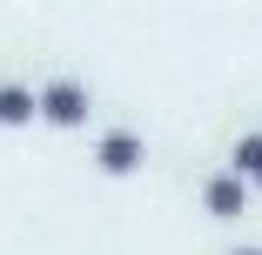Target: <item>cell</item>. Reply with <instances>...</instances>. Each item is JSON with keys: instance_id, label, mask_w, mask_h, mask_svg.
<instances>
[{"instance_id": "6da1fadb", "label": "cell", "mask_w": 262, "mask_h": 255, "mask_svg": "<svg viewBox=\"0 0 262 255\" xmlns=\"http://www.w3.org/2000/svg\"><path fill=\"white\" fill-rule=\"evenodd\" d=\"M88 108H94V94L81 81H68V74L34 87V121H47V128H88Z\"/></svg>"}, {"instance_id": "7a4b0ae2", "label": "cell", "mask_w": 262, "mask_h": 255, "mask_svg": "<svg viewBox=\"0 0 262 255\" xmlns=\"http://www.w3.org/2000/svg\"><path fill=\"white\" fill-rule=\"evenodd\" d=\"M141 161H148V148H141L135 128H108V134L94 141V168H101V175H135Z\"/></svg>"}, {"instance_id": "3957f363", "label": "cell", "mask_w": 262, "mask_h": 255, "mask_svg": "<svg viewBox=\"0 0 262 255\" xmlns=\"http://www.w3.org/2000/svg\"><path fill=\"white\" fill-rule=\"evenodd\" d=\"M202 208L215 215V222H235V215L249 208V181H242V175H229V168H215V175L202 181Z\"/></svg>"}, {"instance_id": "277c9868", "label": "cell", "mask_w": 262, "mask_h": 255, "mask_svg": "<svg viewBox=\"0 0 262 255\" xmlns=\"http://www.w3.org/2000/svg\"><path fill=\"white\" fill-rule=\"evenodd\" d=\"M27 121H34V87L7 81V87H0V128H27Z\"/></svg>"}, {"instance_id": "5b68a950", "label": "cell", "mask_w": 262, "mask_h": 255, "mask_svg": "<svg viewBox=\"0 0 262 255\" xmlns=\"http://www.w3.org/2000/svg\"><path fill=\"white\" fill-rule=\"evenodd\" d=\"M229 175H242V181L262 175V134H242V141L229 148Z\"/></svg>"}, {"instance_id": "8992f818", "label": "cell", "mask_w": 262, "mask_h": 255, "mask_svg": "<svg viewBox=\"0 0 262 255\" xmlns=\"http://www.w3.org/2000/svg\"><path fill=\"white\" fill-rule=\"evenodd\" d=\"M229 255H262V248H255V242H249V248H229Z\"/></svg>"}, {"instance_id": "52a82bcc", "label": "cell", "mask_w": 262, "mask_h": 255, "mask_svg": "<svg viewBox=\"0 0 262 255\" xmlns=\"http://www.w3.org/2000/svg\"><path fill=\"white\" fill-rule=\"evenodd\" d=\"M249 195H262V175H255V181H249Z\"/></svg>"}]
</instances>
